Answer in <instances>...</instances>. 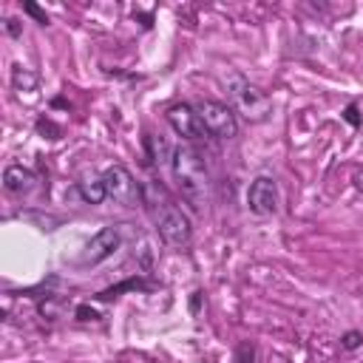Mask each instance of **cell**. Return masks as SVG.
I'll return each instance as SVG.
<instances>
[{"mask_svg": "<svg viewBox=\"0 0 363 363\" xmlns=\"http://www.w3.org/2000/svg\"><path fill=\"white\" fill-rule=\"evenodd\" d=\"M170 173H173V182H176L182 199L191 205V210L205 213L207 202H210V176H207V165H205L202 154L188 142L176 145Z\"/></svg>", "mask_w": 363, "mask_h": 363, "instance_id": "cell-1", "label": "cell"}, {"mask_svg": "<svg viewBox=\"0 0 363 363\" xmlns=\"http://www.w3.org/2000/svg\"><path fill=\"white\" fill-rule=\"evenodd\" d=\"M142 191H145L142 205L151 210V216L156 221V233L162 236V242L170 247H188L193 242V224H191L188 213L179 205H173L168 199L165 188L156 185V182H145Z\"/></svg>", "mask_w": 363, "mask_h": 363, "instance_id": "cell-2", "label": "cell"}, {"mask_svg": "<svg viewBox=\"0 0 363 363\" xmlns=\"http://www.w3.org/2000/svg\"><path fill=\"white\" fill-rule=\"evenodd\" d=\"M224 85H227V94H230L236 111H239L247 122H264V119L269 117V111H272L269 97L264 94V91H261L255 82H250L244 74L230 71V74L224 77Z\"/></svg>", "mask_w": 363, "mask_h": 363, "instance_id": "cell-3", "label": "cell"}, {"mask_svg": "<svg viewBox=\"0 0 363 363\" xmlns=\"http://www.w3.org/2000/svg\"><path fill=\"white\" fill-rule=\"evenodd\" d=\"M103 182H105V191L108 199H114L119 207H142L145 202V191H142V182H136L133 173L125 165H111L103 170Z\"/></svg>", "mask_w": 363, "mask_h": 363, "instance_id": "cell-4", "label": "cell"}, {"mask_svg": "<svg viewBox=\"0 0 363 363\" xmlns=\"http://www.w3.org/2000/svg\"><path fill=\"white\" fill-rule=\"evenodd\" d=\"M196 111L207 128L210 136L216 140H233L239 133V119H236V111L227 105V103H216V100H199L196 103Z\"/></svg>", "mask_w": 363, "mask_h": 363, "instance_id": "cell-5", "label": "cell"}, {"mask_svg": "<svg viewBox=\"0 0 363 363\" xmlns=\"http://www.w3.org/2000/svg\"><path fill=\"white\" fill-rule=\"evenodd\" d=\"M165 119L176 131V136H182L185 142H202V140H207V136H210L205 122H202V117H199V111H196V105H191V103L170 105L165 111Z\"/></svg>", "mask_w": 363, "mask_h": 363, "instance_id": "cell-6", "label": "cell"}, {"mask_svg": "<svg viewBox=\"0 0 363 363\" xmlns=\"http://www.w3.org/2000/svg\"><path fill=\"white\" fill-rule=\"evenodd\" d=\"M122 247V227H117V224H108V227H103L100 233H94L91 236V242L82 247V253H80V264H103V261H108L117 250Z\"/></svg>", "mask_w": 363, "mask_h": 363, "instance_id": "cell-7", "label": "cell"}, {"mask_svg": "<svg viewBox=\"0 0 363 363\" xmlns=\"http://www.w3.org/2000/svg\"><path fill=\"white\" fill-rule=\"evenodd\" d=\"M247 210L255 213V216L279 213V182L267 173L255 176L247 188Z\"/></svg>", "mask_w": 363, "mask_h": 363, "instance_id": "cell-8", "label": "cell"}, {"mask_svg": "<svg viewBox=\"0 0 363 363\" xmlns=\"http://www.w3.org/2000/svg\"><path fill=\"white\" fill-rule=\"evenodd\" d=\"M3 188L12 193V196H26L37 188V173L31 168H23V165H6L3 170Z\"/></svg>", "mask_w": 363, "mask_h": 363, "instance_id": "cell-9", "label": "cell"}, {"mask_svg": "<svg viewBox=\"0 0 363 363\" xmlns=\"http://www.w3.org/2000/svg\"><path fill=\"white\" fill-rule=\"evenodd\" d=\"M151 290H156V284H154L151 279H145V276H131V279H125V281H119V284H114V287L100 290L94 298H97L100 304H108V301H117V298L125 295V292H151Z\"/></svg>", "mask_w": 363, "mask_h": 363, "instance_id": "cell-10", "label": "cell"}, {"mask_svg": "<svg viewBox=\"0 0 363 363\" xmlns=\"http://www.w3.org/2000/svg\"><path fill=\"white\" fill-rule=\"evenodd\" d=\"M74 191H77V196H80L85 205H103V202L108 199L103 173H82L80 182L74 185Z\"/></svg>", "mask_w": 363, "mask_h": 363, "instance_id": "cell-11", "label": "cell"}, {"mask_svg": "<svg viewBox=\"0 0 363 363\" xmlns=\"http://www.w3.org/2000/svg\"><path fill=\"white\" fill-rule=\"evenodd\" d=\"M145 151H148L151 165H156V168H170V162H173V148L162 140V136L145 133Z\"/></svg>", "mask_w": 363, "mask_h": 363, "instance_id": "cell-12", "label": "cell"}, {"mask_svg": "<svg viewBox=\"0 0 363 363\" xmlns=\"http://www.w3.org/2000/svg\"><path fill=\"white\" fill-rule=\"evenodd\" d=\"M37 85H40V80H37V74L31 71V68H23V66H15L12 68V88H15V94L23 100V94H37Z\"/></svg>", "mask_w": 363, "mask_h": 363, "instance_id": "cell-13", "label": "cell"}, {"mask_svg": "<svg viewBox=\"0 0 363 363\" xmlns=\"http://www.w3.org/2000/svg\"><path fill=\"white\" fill-rule=\"evenodd\" d=\"M74 318H77V321H82V324H100V321H103V315H100L94 306H91V304H77Z\"/></svg>", "mask_w": 363, "mask_h": 363, "instance_id": "cell-14", "label": "cell"}, {"mask_svg": "<svg viewBox=\"0 0 363 363\" xmlns=\"http://www.w3.org/2000/svg\"><path fill=\"white\" fill-rule=\"evenodd\" d=\"M133 258L140 261V264H142L145 269H151V267H154V258H156V253H154L151 242H145V239H142V244H140V247L133 250Z\"/></svg>", "mask_w": 363, "mask_h": 363, "instance_id": "cell-15", "label": "cell"}, {"mask_svg": "<svg viewBox=\"0 0 363 363\" xmlns=\"http://www.w3.org/2000/svg\"><path fill=\"white\" fill-rule=\"evenodd\" d=\"M360 346H363V332L360 329H349V332L341 335V349L343 352H355Z\"/></svg>", "mask_w": 363, "mask_h": 363, "instance_id": "cell-16", "label": "cell"}, {"mask_svg": "<svg viewBox=\"0 0 363 363\" xmlns=\"http://www.w3.org/2000/svg\"><path fill=\"white\" fill-rule=\"evenodd\" d=\"M23 12H26L34 23H40V26H49V15H45V12L34 3V0H23Z\"/></svg>", "mask_w": 363, "mask_h": 363, "instance_id": "cell-17", "label": "cell"}, {"mask_svg": "<svg viewBox=\"0 0 363 363\" xmlns=\"http://www.w3.org/2000/svg\"><path fill=\"white\" fill-rule=\"evenodd\" d=\"M236 363H255V343H250V341L239 343V349H236Z\"/></svg>", "mask_w": 363, "mask_h": 363, "instance_id": "cell-18", "label": "cell"}, {"mask_svg": "<svg viewBox=\"0 0 363 363\" xmlns=\"http://www.w3.org/2000/svg\"><path fill=\"white\" fill-rule=\"evenodd\" d=\"M343 122H349L352 128H360V125H363V119H360V108H357V103H349V105L343 108Z\"/></svg>", "mask_w": 363, "mask_h": 363, "instance_id": "cell-19", "label": "cell"}, {"mask_svg": "<svg viewBox=\"0 0 363 363\" xmlns=\"http://www.w3.org/2000/svg\"><path fill=\"white\" fill-rule=\"evenodd\" d=\"M37 133H52V140H60V128L52 119H37Z\"/></svg>", "mask_w": 363, "mask_h": 363, "instance_id": "cell-20", "label": "cell"}, {"mask_svg": "<svg viewBox=\"0 0 363 363\" xmlns=\"http://www.w3.org/2000/svg\"><path fill=\"white\" fill-rule=\"evenodd\" d=\"M3 29H6V34H9V37H15V40H17V37H23V23H20L17 17H6Z\"/></svg>", "mask_w": 363, "mask_h": 363, "instance_id": "cell-21", "label": "cell"}, {"mask_svg": "<svg viewBox=\"0 0 363 363\" xmlns=\"http://www.w3.org/2000/svg\"><path fill=\"white\" fill-rule=\"evenodd\" d=\"M202 304H205V292H202V290H196V292L191 295V315H193V318L202 312Z\"/></svg>", "mask_w": 363, "mask_h": 363, "instance_id": "cell-22", "label": "cell"}, {"mask_svg": "<svg viewBox=\"0 0 363 363\" xmlns=\"http://www.w3.org/2000/svg\"><path fill=\"white\" fill-rule=\"evenodd\" d=\"M352 185H355L357 193H363V170H357V173L352 176Z\"/></svg>", "mask_w": 363, "mask_h": 363, "instance_id": "cell-23", "label": "cell"}]
</instances>
